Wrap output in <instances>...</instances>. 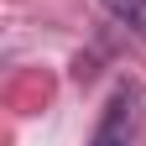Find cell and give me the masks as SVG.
Listing matches in <instances>:
<instances>
[{
    "label": "cell",
    "mask_w": 146,
    "mask_h": 146,
    "mask_svg": "<svg viewBox=\"0 0 146 146\" xmlns=\"http://www.w3.org/2000/svg\"><path fill=\"white\" fill-rule=\"evenodd\" d=\"M136 136H141V89L125 84V89L110 94V104H104L89 146H136Z\"/></svg>",
    "instance_id": "cell-1"
},
{
    "label": "cell",
    "mask_w": 146,
    "mask_h": 146,
    "mask_svg": "<svg viewBox=\"0 0 146 146\" xmlns=\"http://www.w3.org/2000/svg\"><path fill=\"white\" fill-rule=\"evenodd\" d=\"M99 5H104L110 16H120V21L146 42V0H99Z\"/></svg>",
    "instance_id": "cell-2"
}]
</instances>
